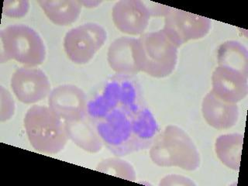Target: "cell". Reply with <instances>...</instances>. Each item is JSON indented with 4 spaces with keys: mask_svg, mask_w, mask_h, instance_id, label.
I'll return each instance as SVG.
<instances>
[{
    "mask_svg": "<svg viewBox=\"0 0 248 186\" xmlns=\"http://www.w3.org/2000/svg\"><path fill=\"white\" fill-rule=\"evenodd\" d=\"M24 126L31 145L41 153H59L68 141L65 123L49 107L30 108L24 117Z\"/></svg>",
    "mask_w": 248,
    "mask_h": 186,
    "instance_id": "obj_4",
    "label": "cell"
},
{
    "mask_svg": "<svg viewBox=\"0 0 248 186\" xmlns=\"http://www.w3.org/2000/svg\"><path fill=\"white\" fill-rule=\"evenodd\" d=\"M87 104L85 93L76 85H60L49 95V108L64 123L86 117Z\"/></svg>",
    "mask_w": 248,
    "mask_h": 186,
    "instance_id": "obj_9",
    "label": "cell"
},
{
    "mask_svg": "<svg viewBox=\"0 0 248 186\" xmlns=\"http://www.w3.org/2000/svg\"><path fill=\"white\" fill-rule=\"evenodd\" d=\"M154 5H155L154 6H147L148 10H149L150 14H151V16H165L167 14H169L170 9H171V7L163 6V5H160V4L156 3L157 6H155V3H154Z\"/></svg>",
    "mask_w": 248,
    "mask_h": 186,
    "instance_id": "obj_23",
    "label": "cell"
},
{
    "mask_svg": "<svg viewBox=\"0 0 248 186\" xmlns=\"http://www.w3.org/2000/svg\"><path fill=\"white\" fill-rule=\"evenodd\" d=\"M107 61L116 75L133 76L139 73L138 39L122 37L109 45Z\"/></svg>",
    "mask_w": 248,
    "mask_h": 186,
    "instance_id": "obj_13",
    "label": "cell"
},
{
    "mask_svg": "<svg viewBox=\"0 0 248 186\" xmlns=\"http://www.w3.org/2000/svg\"><path fill=\"white\" fill-rule=\"evenodd\" d=\"M68 139L89 153H98L103 148V142L88 116L82 120L65 123Z\"/></svg>",
    "mask_w": 248,
    "mask_h": 186,
    "instance_id": "obj_15",
    "label": "cell"
},
{
    "mask_svg": "<svg viewBox=\"0 0 248 186\" xmlns=\"http://www.w3.org/2000/svg\"><path fill=\"white\" fill-rule=\"evenodd\" d=\"M244 135L228 134L216 140L215 151L219 161L232 170H239L242 154Z\"/></svg>",
    "mask_w": 248,
    "mask_h": 186,
    "instance_id": "obj_17",
    "label": "cell"
},
{
    "mask_svg": "<svg viewBox=\"0 0 248 186\" xmlns=\"http://www.w3.org/2000/svg\"><path fill=\"white\" fill-rule=\"evenodd\" d=\"M95 170L99 172L106 173L125 180L135 182L136 172L134 168L127 161L117 157L103 160L97 165Z\"/></svg>",
    "mask_w": 248,
    "mask_h": 186,
    "instance_id": "obj_19",
    "label": "cell"
},
{
    "mask_svg": "<svg viewBox=\"0 0 248 186\" xmlns=\"http://www.w3.org/2000/svg\"><path fill=\"white\" fill-rule=\"evenodd\" d=\"M149 10L140 0H122L112 8V21L119 31L129 35H140L149 23Z\"/></svg>",
    "mask_w": 248,
    "mask_h": 186,
    "instance_id": "obj_11",
    "label": "cell"
},
{
    "mask_svg": "<svg viewBox=\"0 0 248 186\" xmlns=\"http://www.w3.org/2000/svg\"><path fill=\"white\" fill-rule=\"evenodd\" d=\"M0 38L1 62L14 60L26 67L33 68L45 61V44L31 27L24 24L9 26L1 31Z\"/></svg>",
    "mask_w": 248,
    "mask_h": 186,
    "instance_id": "obj_5",
    "label": "cell"
},
{
    "mask_svg": "<svg viewBox=\"0 0 248 186\" xmlns=\"http://www.w3.org/2000/svg\"><path fill=\"white\" fill-rule=\"evenodd\" d=\"M211 28L209 18L171 8L165 16L162 31L178 47L192 40L206 36Z\"/></svg>",
    "mask_w": 248,
    "mask_h": 186,
    "instance_id": "obj_8",
    "label": "cell"
},
{
    "mask_svg": "<svg viewBox=\"0 0 248 186\" xmlns=\"http://www.w3.org/2000/svg\"><path fill=\"white\" fill-rule=\"evenodd\" d=\"M11 88L21 103L33 104L47 96L50 81L45 72L38 68H20L12 76Z\"/></svg>",
    "mask_w": 248,
    "mask_h": 186,
    "instance_id": "obj_10",
    "label": "cell"
},
{
    "mask_svg": "<svg viewBox=\"0 0 248 186\" xmlns=\"http://www.w3.org/2000/svg\"><path fill=\"white\" fill-rule=\"evenodd\" d=\"M178 48L162 30L142 34L138 38L140 71L158 78L169 76L178 62Z\"/></svg>",
    "mask_w": 248,
    "mask_h": 186,
    "instance_id": "obj_6",
    "label": "cell"
},
{
    "mask_svg": "<svg viewBox=\"0 0 248 186\" xmlns=\"http://www.w3.org/2000/svg\"><path fill=\"white\" fill-rule=\"evenodd\" d=\"M248 77L236 70L218 66L212 76L211 91L222 100L239 103L248 95Z\"/></svg>",
    "mask_w": 248,
    "mask_h": 186,
    "instance_id": "obj_12",
    "label": "cell"
},
{
    "mask_svg": "<svg viewBox=\"0 0 248 186\" xmlns=\"http://www.w3.org/2000/svg\"><path fill=\"white\" fill-rule=\"evenodd\" d=\"M30 10L29 1L6 0L3 2V15L10 18H22L27 15Z\"/></svg>",
    "mask_w": 248,
    "mask_h": 186,
    "instance_id": "obj_20",
    "label": "cell"
},
{
    "mask_svg": "<svg viewBox=\"0 0 248 186\" xmlns=\"http://www.w3.org/2000/svg\"><path fill=\"white\" fill-rule=\"evenodd\" d=\"M145 104L141 89L133 76L116 75L107 81L103 90L87 104V116L91 122L104 118L116 109L138 112Z\"/></svg>",
    "mask_w": 248,
    "mask_h": 186,
    "instance_id": "obj_2",
    "label": "cell"
},
{
    "mask_svg": "<svg viewBox=\"0 0 248 186\" xmlns=\"http://www.w3.org/2000/svg\"><path fill=\"white\" fill-rule=\"evenodd\" d=\"M218 66L236 70L248 76V50L241 43L228 41L219 46L217 53Z\"/></svg>",
    "mask_w": 248,
    "mask_h": 186,
    "instance_id": "obj_18",
    "label": "cell"
},
{
    "mask_svg": "<svg viewBox=\"0 0 248 186\" xmlns=\"http://www.w3.org/2000/svg\"><path fill=\"white\" fill-rule=\"evenodd\" d=\"M202 112L209 126L217 130H226L236 125L239 118L236 103L222 100L210 91L202 104Z\"/></svg>",
    "mask_w": 248,
    "mask_h": 186,
    "instance_id": "obj_14",
    "label": "cell"
},
{
    "mask_svg": "<svg viewBox=\"0 0 248 186\" xmlns=\"http://www.w3.org/2000/svg\"><path fill=\"white\" fill-rule=\"evenodd\" d=\"M0 95H1V106H0V120L1 122H5L10 120L14 116L15 111V103L14 99L7 90L4 89L3 86L0 88Z\"/></svg>",
    "mask_w": 248,
    "mask_h": 186,
    "instance_id": "obj_21",
    "label": "cell"
},
{
    "mask_svg": "<svg viewBox=\"0 0 248 186\" xmlns=\"http://www.w3.org/2000/svg\"><path fill=\"white\" fill-rule=\"evenodd\" d=\"M159 186H196V183L187 177L178 175V174H169L160 181Z\"/></svg>",
    "mask_w": 248,
    "mask_h": 186,
    "instance_id": "obj_22",
    "label": "cell"
},
{
    "mask_svg": "<svg viewBox=\"0 0 248 186\" xmlns=\"http://www.w3.org/2000/svg\"><path fill=\"white\" fill-rule=\"evenodd\" d=\"M92 124L103 144L118 157L147 149L158 133L157 121L146 107L134 112L116 109Z\"/></svg>",
    "mask_w": 248,
    "mask_h": 186,
    "instance_id": "obj_1",
    "label": "cell"
},
{
    "mask_svg": "<svg viewBox=\"0 0 248 186\" xmlns=\"http://www.w3.org/2000/svg\"><path fill=\"white\" fill-rule=\"evenodd\" d=\"M150 157L159 167H177L186 170L200 167V155L188 134L182 128L169 125L155 137Z\"/></svg>",
    "mask_w": 248,
    "mask_h": 186,
    "instance_id": "obj_3",
    "label": "cell"
},
{
    "mask_svg": "<svg viewBox=\"0 0 248 186\" xmlns=\"http://www.w3.org/2000/svg\"><path fill=\"white\" fill-rule=\"evenodd\" d=\"M45 15L58 26H68L77 20L81 14V4L76 0L37 1Z\"/></svg>",
    "mask_w": 248,
    "mask_h": 186,
    "instance_id": "obj_16",
    "label": "cell"
},
{
    "mask_svg": "<svg viewBox=\"0 0 248 186\" xmlns=\"http://www.w3.org/2000/svg\"><path fill=\"white\" fill-rule=\"evenodd\" d=\"M101 2V1H80L81 6L88 8L96 7Z\"/></svg>",
    "mask_w": 248,
    "mask_h": 186,
    "instance_id": "obj_24",
    "label": "cell"
},
{
    "mask_svg": "<svg viewBox=\"0 0 248 186\" xmlns=\"http://www.w3.org/2000/svg\"><path fill=\"white\" fill-rule=\"evenodd\" d=\"M107 39V31L103 27L97 23H85L66 33L64 50L75 64H86L100 50Z\"/></svg>",
    "mask_w": 248,
    "mask_h": 186,
    "instance_id": "obj_7",
    "label": "cell"
}]
</instances>
